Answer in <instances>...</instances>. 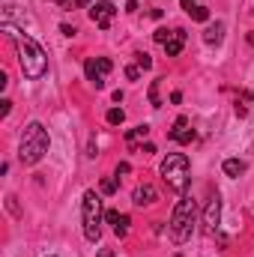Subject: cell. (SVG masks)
<instances>
[{
  "instance_id": "27",
  "label": "cell",
  "mask_w": 254,
  "mask_h": 257,
  "mask_svg": "<svg viewBox=\"0 0 254 257\" xmlns=\"http://www.w3.org/2000/svg\"><path fill=\"white\" fill-rule=\"evenodd\" d=\"M9 111H12V102H9V99H3V102H0V117H6Z\"/></svg>"
},
{
  "instance_id": "5",
  "label": "cell",
  "mask_w": 254,
  "mask_h": 257,
  "mask_svg": "<svg viewBox=\"0 0 254 257\" xmlns=\"http://www.w3.org/2000/svg\"><path fill=\"white\" fill-rule=\"evenodd\" d=\"M102 218H105V212H102V197L93 192H84V200H81V221H84V236L90 239V242H99V236H102Z\"/></svg>"
},
{
  "instance_id": "1",
  "label": "cell",
  "mask_w": 254,
  "mask_h": 257,
  "mask_svg": "<svg viewBox=\"0 0 254 257\" xmlns=\"http://www.w3.org/2000/svg\"><path fill=\"white\" fill-rule=\"evenodd\" d=\"M3 27L9 30V36H12L15 48H18V66H21L24 78H27V81L45 78V72H48V54H45V48H42L33 36L21 33V30H15V27H9V24H3Z\"/></svg>"
},
{
  "instance_id": "28",
  "label": "cell",
  "mask_w": 254,
  "mask_h": 257,
  "mask_svg": "<svg viewBox=\"0 0 254 257\" xmlns=\"http://www.w3.org/2000/svg\"><path fill=\"white\" fill-rule=\"evenodd\" d=\"M141 153H144V156H153V153H156V144H150V141H147V144H144V150H141Z\"/></svg>"
},
{
  "instance_id": "3",
  "label": "cell",
  "mask_w": 254,
  "mask_h": 257,
  "mask_svg": "<svg viewBox=\"0 0 254 257\" xmlns=\"http://www.w3.org/2000/svg\"><path fill=\"white\" fill-rule=\"evenodd\" d=\"M194 224H197V203L191 200L189 194H183V200L174 206L171 212V224H168V233L177 245L189 242L191 233H194Z\"/></svg>"
},
{
  "instance_id": "29",
  "label": "cell",
  "mask_w": 254,
  "mask_h": 257,
  "mask_svg": "<svg viewBox=\"0 0 254 257\" xmlns=\"http://www.w3.org/2000/svg\"><path fill=\"white\" fill-rule=\"evenodd\" d=\"M60 30H63V36H75V33H78V30H75V27H69V24H63Z\"/></svg>"
},
{
  "instance_id": "35",
  "label": "cell",
  "mask_w": 254,
  "mask_h": 257,
  "mask_svg": "<svg viewBox=\"0 0 254 257\" xmlns=\"http://www.w3.org/2000/svg\"><path fill=\"white\" fill-rule=\"evenodd\" d=\"M51 257H54V254H51Z\"/></svg>"
},
{
  "instance_id": "16",
  "label": "cell",
  "mask_w": 254,
  "mask_h": 257,
  "mask_svg": "<svg viewBox=\"0 0 254 257\" xmlns=\"http://www.w3.org/2000/svg\"><path fill=\"white\" fill-rule=\"evenodd\" d=\"M159 84H162V78H156V81L150 84V105H153V108H162V96H159Z\"/></svg>"
},
{
  "instance_id": "23",
  "label": "cell",
  "mask_w": 254,
  "mask_h": 257,
  "mask_svg": "<svg viewBox=\"0 0 254 257\" xmlns=\"http://www.w3.org/2000/svg\"><path fill=\"white\" fill-rule=\"evenodd\" d=\"M126 78L129 81H138L141 78V66H126Z\"/></svg>"
},
{
  "instance_id": "25",
  "label": "cell",
  "mask_w": 254,
  "mask_h": 257,
  "mask_svg": "<svg viewBox=\"0 0 254 257\" xmlns=\"http://www.w3.org/2000/svg\"><path fill=\"white\" fill-rule=\"evenodd\" d=\"M129 171H132V165H129V162H120V165H117V180H120V177H126Z\"/></svg>"
},
{
  "instance_id": "8",
  "label": "cell",
  "mask_w": 254,
  "mask_h": 257,
  "mask_svg": "<svg viewBox=\"0 0 254 257\" xmlns=\"http://www.w3.org/2000/svg\"><path fill=\"white\" fill-rule=\"evenodd\" d=\"M200 224H203V233H206V236H215V233H218V224H221V197H218V194L209 197Z\"/></svg>"
},
{
  "instance_id": "12",
  "label": "cell",
  "mask_w": 254,
  "mask_h": 257,
  "mask_svg": "<svg viewBox=\"0 0 254 257\" xmlns=\"http://www.w3.org/2000/svg\"><path fill=\"white\" fill-rule=\"evenodd\" d=\"M221 39H224V24L221 21H215V24H209L203 30V42L206 45H221Z\"/></svg>"
},
{
  "instance_id": "2",
  "label": "cell",
  "mask_w": 254,
  "mask_h": 257,
  "mask_svg": "<svg viewBox=\"0 0 254 257\" xmlns=\"http://www.w3.org/2000/svg\"><path fill=\"white\" fill-rule=\"evenodd\" d=\"M48 147H51L48 128L42 126V123H27V126H24V135H21V147H18L21 165H27V168H30V165H39V162L45 159Z\"/></svg>"
},
{
  "instance_id": "31",
  "label": "cell",
  "mask_w": 254,
  "mask_h": 257,
  "mask_svg": "<svg viewBox=\"0 0 254 257\" xmlns=\"http://www.w3.org/2000/svg\"><path fill=\"white\" fill-rule=\"evenodd\" d=\"M126 12H132V15L138 12V3H135V0H129V3H126Z\"/></svg>"
},
{
  "instance_id": "30",
  "label": "cell",
  "mask_w": 254,
  "mask_h": 257,
  "mask_svg": "<svg viewBox=\"0 0 254 257\" xmlns=\"http://www.w3.org/2000/svg\"><path fill=\"white\" fill-rule=\"evenodd\" d=\"M171 102H174V105H180V102H183V93H180V90H177V93H171Z\"/></svg>"
},
{
  "instance_id": "4",
  "label": "cell",
  "mask_w": 254,
  "mask_h": 257,
  "mask_svg": "<svg viewBox=\"0 0 254 257\" xmlns=\"http://www.w3.org/2000/svg\"><path fill=\"white\" fill-rule=\"evenodd\" d=\"M159 174H162V180L168 183V189H171V192H177V194L189 192V183H191L189 156H183V153H171V156L162 162Z\"/></svg>"
},
{
  "instance_id": "21",
  "label": "cell",
  "mask_w": 254,
  "mask_h": 257,
  "mask_svg": "<svg viewBox=\"0 0 254 257\" xmlns=\"http://www.w3.org/2000/svg\"><path fill=\"white\" fill-rule=\"evenodd\" d=\"M117 192V180H102V194H114Z\"/></svg>"
},
{
  "instance_id": "13",
  "label": "cell",
  "mask_w": 254,
  "mask_h": 257,
  "mask_svg": "<svg viewBox=\"0 0 254 257\" xmlns=\"http://www.w3.org/2000/svg\"><path fill=\"white\" fill-rule=\"evenodd\" d=\"M221 171L227 174V177H239V174H245V162L242 159H224V165H221Z\"/></svg>"
},
{
  "instance_id": "7",
  "label": "cell",
  "mask_w": 254,
  "mask_h": 257,
  "mask_svg": "<svg viewBox=\"0 0 254 257\" xmlns=\"http://www.w3.org/2000/svg\"><path fill=\"white\" fill-rule=\"evenodd\" d=\"M114 15H117V6H114L111 0H96V3L90 6V21H93L99 30H108L111 21H114Z\"/></svg>"
},
{
  "instance_id": "14",
  "label": "cell",
  "mask_w": 254,
  "mask_h": 257,
  "mask_svg": "<svg viewBox=\"0 0 254 257\" xmlns=\"http://www.w3.org/2000/svg\"><path fill=\"white\" fill-rule=\"evenodd\" d=\"M147 135H150V126H147V123H141V126H135V128L126 135V144L135 150V147H138V141H144Z\"/></svg>"
},
{
  "instance_id": "18",
  "label": "cell",
  "mask_w": 254,
  "mask_h": 257,
  "mask_svg": "<svg viewBox=\"0 0 254 257\" xmlns=\"http://www.w3.org/2000/svg\"><path fill=\"white\" fill-rule=\"evenodd\" d=\"M114 233H117L120 239H123V236L129 233V215H120V221L114 224Z\"/></svg>"
},
{
  "instance_id": "9",
  "label": "cell",
  "mask_w": 254,
  "mask_h": 257,
  "mask_svg": "<svg viewBox=\"0 0 254 257\" xmlns=\"http://www.w3.org/2000/svg\"><path fill=\"white\" fill-rule=\"evenodd\" d=\"M168 138L177 141V144H191V141L197 138V132L189 126V117H177V123H174V128L168 132Z\"/></svg>"
},
{
  "instance_id": "17",
  "label": "cell",
  "mask_w": 254,
  "mask_h": 257,
  "mask_svg": "<svg viewBox=\"0 0 254 257\" xmlns=\"http://www.w3.org/2000/svg\"><path fill=\"white\" fill-rule=\"evenodd\" d=\"M105 120H108L111 126H120V123L126 120V111H123V108H111V111L105 114Z\"/></svg>"
},
{
  "instance_id": "6",
  "label": "cell",
  "mask_w": 254,
  "mask_h": 257,
  "mask_svg": "<svg viewBox=\"0 0 254 257\" xmlns=\"http://www.w3.org/2000/svg\"><path fill=\"white\" fill-rule=\"evenodd\" d=\"M114 69V63L108 60V57H90V60H84V75H87V81L96 87V90H102L105 87V75Z\"/></svg>"
},
{
  "instance_id": "24",
  "label": "cell",
  "mask_w": 254,
  "mask_h": 257,
  "mask_svg": "<svg viewBox=\"0 0 254 257\" xmlns=\"http://www.w3.org/2000/svg\"><path fill=\"white\" fill-rule=\"evenodd\" d=\"M120 215H123V212H117V209H108V212H105V221H108V224H117V221H120Z\"/></svg>"
},
{
  "instance_id": "32",
  "label": "cell",
  "mask_w": 254,
  "mask_h": 257,
  "mask_svg": "<svg viewBox=\"0 0 254 257\" xmlns=\"http://www.w3.org/2000/svg\"><path fill=\"white\" fill-rule=\"evenodd\" d=\"M96 257H114V251H111V248H102V251H99Z\"/></svg>"
},
{
  "instance_id": "34",
  "label": "cell",
  "mask_w": 254,
  "mask_h": 257,
  "mask_svg": "<svg viewBox=\"0 0 254 257\" xmlns=\"http://www.w3.org/2000/svg\"><path fill=\"white\" fill-rule=\"evenodd\" d=\"M174 257H183V254H174Z\"/></svg>"
},
{
  "instance_id": "20",
  "label": "cell",
  "mask_w": 254,
  "mask_h": 257,
  "mask_svg": "<svg viewBox=\"0 0 254 257\" xmlns=\"http://www.w3.org/2000/svg\"><path fill=\"white\" fill-rule=\"evenodd\" d=\"M51 3H60L63 9H78V6H84V3H90V0H51Z\"/></svg>"
},
{
  "instance_id": "10",
  "label": "cell",
  "mask_w": 254,
  "mask_h": 257,
  "mask_svg": "<svg viewBox=\"0 0 254 257\" xmlns=\"http://www.w3.org/2000/svg\"><path fill=\"white\" fill-rule=\"evenodd\" d=\"M183 45H186V30H183V27H177V30L171 33V39L165 42V54H168V57H180Z\"/></svg>"
},
{
  "instance_id": "19",
  "label": "cell",
  "mask_w": 254,
  "mask_h": 257,
  "mask_svg": "<svg viewBox=\"0 0 254 257\" xmlns=\"http://www.w3.org/2000/svg\"><path fill=\"white\" fill-rule=\"evenodd\" d=\"M135 60H138L141 69H153V57H150V54H144V51H138V54H135Z\"/></svg>"
},
{
  "instance_id": "22",
  "label": "cell",
  "mask_w": 254,
  "mask_h": 257,
  "mask_svg": "<svg viewBox=\"0 0 254 257\" xmlns=\"http://www.w3.org/2000/svg\"><path fill=\"white\" fill-rule=\"evenodd\" d=\"M171 33H174V30H171ZM171 33H168L165 27H159V30H156V42H159V45H165V42L171 39Z\"/></svg>"
},
{
  "instance_id": "11",
  "label": "cell",
  "mask_w": 254,
  "mask_h": 257,
  "mask_svg": "<svg viewBox=\"0 0 254 257\" xmlns=\"http://www.w3.org/2000/svg\"><path fill=\"white\" fill-rule=\"evenodd\" d=\"M132 200H135V206H150V203H156V200H159V194H156V189H153L150 183H144V186H138V189H135Z\"/></svg>"
},
{
  "instance_id": "26",
  "label": "cell",
  "mask_w": 254,
  "mask_h": 257,
  "mask_svg": "<svg viewBox=\"0 0 254 257\" xmlns=\"http://www.w3.org/2000/svg\"><path fill=\"white\" fill-rule=\"evenodd\" d=\"M87 156H90V159H96V156H99V147H96V138H90V147H87Z\"/></svg>"
},
{
  "instance_id": "33",
  "label": "cell",
  "mask_w": 254,
  "mask_h": 257,
  "mask_svg": "<svg viewBox=\"0 0 254 257\" xmlns=\"http://www.w3.org/2000/svg\"><path fill=\"white\" fill-rule=\"evenodd\" d=\"M191 3H197V0H183V9H186V6H191Z\"/></svg>"
},
{
  "instance_id": "15",
  "label": "cell",
  "mask_w": 254,
  "mask_h": 257,
  "mask_svg": "<svg viewBox=\"0 0 254 257\" xmlns=\"http://www.w3.org/2000/svg\"><path fill=\"white\" fill-rule=\"evenodd\" d=\"M186 12L191 15V21H209V9L203 3H191V6H186Z\"/></svg>"
}]
</instances>
